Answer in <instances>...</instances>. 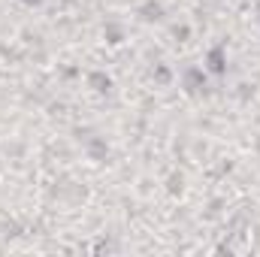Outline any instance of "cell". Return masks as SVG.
I'll list each match as a JSON object with an SVG mask.
<instances>
[{"label":"cell","instance_id":"6da1fadb","mask_svg":"<svg viewBox=\"0 0 260 257\" xmlns=\"http://www.w3.org/2000/svg\"><path fill=\"white\" fill-rule=\"evenodd\" d=\"M209 70L212 73H224V49H212L209 52Z\"/></svg>","mask_w":260,"mask_h":257},{"label":"cell","instance_id":"7a4b0ae2","mask_svg":"<svg viewBox=\"0 0 260 257\" xmlns=\"http://www.w3.org/2000/svg\"><path fill=\"white\" fill-rule=\"evenodd\" d=\"M24 3H40V0H24Z\"/></svg>","mask_w":260,"mask_h":257}]
</instances>
